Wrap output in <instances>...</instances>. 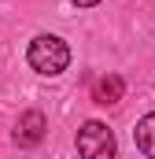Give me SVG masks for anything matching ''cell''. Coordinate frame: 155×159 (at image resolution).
<instances>
[{
  "instance_id": "obj_1",
  "label": "cell",
  "mask_w": 155,
  "mask_h": 159,
  "mask_svg": "<svg viewBox=\"0 0 155 159\" xmlns=\"http://www.w3.org/2000/svg\"><path fill=\"white\" fill-rule=\"evenodd\" d=\"M26 59H30V67H33L37 74L55 78V74H63V70L70 67V48H67V41L55 37V34H37V37L30 41Z\"/></svg>"
},
{
  "instance_id": "obj_2",
  "label": "cell",
  "mask_w": 155,
  "mask_h": 159,
  "mask_svg": "<svg viewBox=\"0 0 155 159\" xmlns=\"http://www.w3.org/2000/svg\"><path fill=\"white\" fill-rule=\"evenodd\" d=\"M78 156L81 159H115V133L104 122H85L78 129Z\"/></svg>"
},
{
  "instance_id": "obj_3",
  "label": "cell",
  "mask_w": 155,
  "mask_h": 159,
  "mask_svg": "<svg viewBox=\"0 0 155 159\" xmlns=\"http://www.w3.org/2000/svg\"><path fill=\"white\" fill-rule=\"evenodd\" d=\"M44 133H48V122L41 111H22L19 122H15V144L19 148H33L44 141Z\"/></svg>"
},
{
  "instance_id": "obj_4",
  "label": "cell",
  "mask_w": 155,
  "mask_h": 159,
  "mask_svg": "<svg viewBox=\"0 0 155 159\" xmlns=\"http://www.w3.org/2000/svg\"><path fill=\"white\" fill-rule=\"evenodd\" d=\"M122 93H126V81L118 78V74H104V78L92 85V100L100 104V107H111L122 100Z\"/></svg>"
},
{
  "instance_id": "obj_5",
  "label": "cell",
  "mask_w": 155,
  "mask_h": 159,
  "mask_svg": "<svg viewBox=\"0 0 155 159\" xmlns=\"http://www.w3.org/2000/svg\"><path fill=\"white\" fill-rule=\"evenodd\" d=\"M133 137H137V148H140L144 156H152V159H155V111H152V115H144V119L137 122Z\"/></svg>"
},
{
  "instance_id": "obj_6",
  "label": "cell",
  "mask_w": 155,
  "mask_h": 159,
  "mask_svg": "<svg viewBox=\"0 0 155 159\" xmlns=\"http://www.w3.org/2000/svg\"><path fill=\"white\" fill-rule=\"evenodd\" d=\"M70 4H74V7H96L100 0H70Z\"/></svg>"
}]
</instances>
